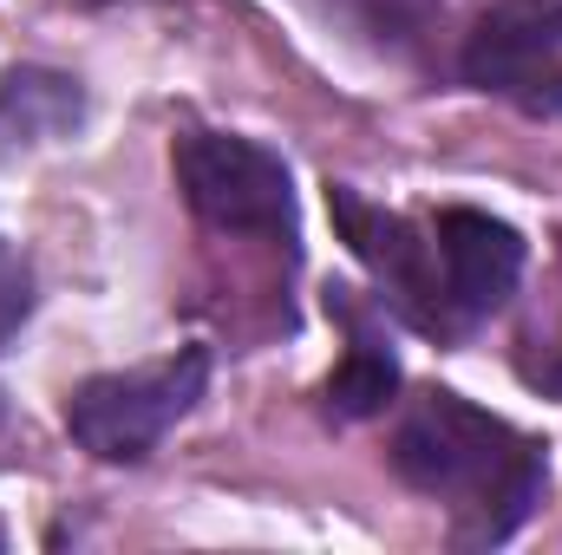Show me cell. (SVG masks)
<instances>
[{
  "label": "cell",
  "mask_w": 562,
  "mask_h": 555,
  "mask_svg": "<svg viewBox=\"0 0 562 555\" xmlns=\"http://www.w3.org/2000/svg\"><path fill=\"white\" fill-rule=\"evenodd\" d=\"M393 471L451 510V536L504 543L543 497V444L458 393H419L393 424Z\"/></svg>",
  "instance_id": "1"
},
{
  "label": "cell",
  "mask_w": 562,
  "mask_h": 555,
  "mask_svg": "<svg viewBox=\"0 0 562 555\" xmlns=\"http://www.w3.org/2000/svg\"><path fill=\"white\" fill-rule=\"evenodd\" d=\"M210 386V360L190 347L177 360L132 366V373H99L66 393V431L99 457V464H138L164 444V431L190 412Z\"/></svg>",
  "instance_id": "2"
},
{
  "label": "cell",
  "mask_w": 562,
  "mask_h": 555,
  "mask_svg": "<svg viewBox=\"0 0 562 555\" xmlns=\"http://www.w3.org/2000/svg\"><path fill=\"white\" fill-rule=\"evenodd\" d=\"M177 183H183V203L210 229L294 242V190H288V163L276 150L229 138V132H183L177 138Z\"/></svg>",
  "instance_id": "3"
},
{
  "label": "cell",
  "mask_w": 562,
  "mask_h": 555,
  "mask_svg": "<svg viewBox=\"0 0 562 555\" xmlns=\"http://www.w3.org/2000/svg\"><path fill=\"white\" fill-rule=\"evenodd\" d=\"M334 203V223L340 236L353 242V256L367 262V275L380 281V301L413 320L431 340H451V314H445V269H438V236H431V216L413 223L400 209H373L360 190L334 183L327 190Z\"/></svg>",
  "instance_id": "4"
},
{
  "label": "cell",
  "mask_w": 562,
  "mask_h": 555,
  "mask_svg": "<svg viewBox=\"0 0 562 555\" xmlns=\"http://www.w3.org/2000/svg\"><path fill=\"white\" fill-rule=\"evenodd\" d=\"M464 79L530 118H562V0H497L477 13Z\"/></svg>",
  "instance_id": "5"
},
{
  "label": "cell",
  "mask_w": 562,
  "mask_h": 555,
  "mask_svg": "<svg viewBox=\"0 0 562 555\" xmlns=\"http://www.w3.org/2000/svg\"><path fill=\"white\" fill-rule=\"evenodd\" d=\"M431 236H438L445 314H451V340H458L510 301V287L524 275V236L484 209H438Z\"/></svg>",
  "instance_id": "6"
},
{
  "label": "cell",
  "mask_w": 562,
  "mask_h": 555,
  "mask_svg": "<svg viewBox=\"0 0 562 555\" xmlns=\"http://www.w3.org/2000/svg\"><path fill=\"white\" fill-rule=\"evenodd\" d=\"M334 314L347 320V360H340V373L327 380V412H334V418L386 412V406H393V393H400V360L386 353V340H380L373 314H367V307H353V294H347V287H334Z\"/></svg>",
  "instance_id": "7"
},
{
  "label": "cell",
  "mask_w": 562,
  "mask_h": 555,
  "mask_svg": "<svg viewBox=\"0 0 562 555\" xmlns=\"http://www.w3.org/2000/svg\"><path fill=\"white\" fill-rule=\"evenodd\" d=\"M86 99L66 72H40V66H20L7 86H0V150L13 144H46L66 138L79 125Z\"/></svg>",
  "instance_id": "8"
},
{
  "label": "cell",
  "mask_w": 562,
  "mask_h": 555,
  "mask_svg": "<svg viewBox=\"0 0 562 555\" xmlns=\"http://www.w3.org/2000/svg\"><path fill=\"white\" fill-rule=\"evenodd\" d=\"M26 314H33V275H26V262L0 242V347L20 333Z\"/></svg>",
  "instance_id": "9"
},
{
  "label": "cell",
  "mask_w": 562,
  "mask_h": 555,
  "mask_svg": "<svg viewBox=\"0 0 562 555\" xmlns=\"http://www.w3.org/2000/svg\"><path fill=\"white\" fill-rule=\"evenodd\" d=\"M530 380H537L543 393H562V347H557V360H550V366H530Z\"/></svg>",
  "instance_id": "10"
}]
</instances>
